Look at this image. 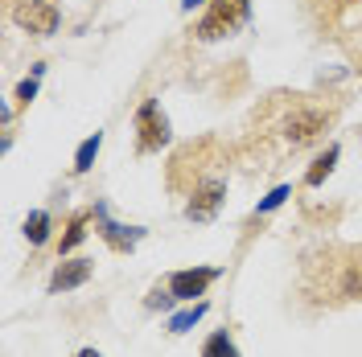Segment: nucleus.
<instances>
[{
	"label": "nucleus",
	"mask_w": 362,
	"mask_h": 357,
	"mask_svg": "<svg viewBox=\"0 0 362 357\" xmlns=\"http://www.w3.org/2000/svg\"><path fill=\"white\" fill-rule=\"evenodd\" d=\"M334 123H338V99L276 90L251 111L243 132V157L255 160V169H280L284 160L317 148Z\"/></svg>",
	"instance_id": "f257e3e1"
},
{
	"label": "nucleus",
	"mask_w": 362,
	"mask_h": 357,
	"mask_svg": "<svg viewBox=\"0 0 362 357\" xmlns=\"http://www.w3.org/2000/svg\"><path fill=\"white\" fill-rule=\"evenodd\" d=\"M300 296L313 304L362 300V246H317L300 259Z\"/></svg>",
	"instance_id": "f03ea898"
},
{
	"label": "nucleus",
	"mask_w": 362,
	"mask_h": 357,
	"mask_svg": "<svg viewBox=\"0 0 362 357\" xmlns=\"http://www.w3.org/2000/svg\"><path fill=\"white\" fill-rule=\"evenodd\" d=\"M223 275V267H189V271H173L165 284L148 291V308H169V304H181V300H198L206 296V288Z\"/></svg>",
	"instance_id": "7ed1b4c3"
},
{
	"label": "nucleus",
	"mask_w": 362,
	"mask_h": 357,
	"mask_svg": "<svg viewBox=\"0 0 362 357\" xmlns=\"http://www.w3.org/2000/svg\"><path fill=\"white\" fill-rule=\"evenodd\" d=\"M251 17V0H210V8L202 13V21L194 25L198 42H223L230 33H239Z\"/></svg>",
	"instance_id": "20e7f679"
},
{
	"label": "nucleus",
	"mask_w": 362,
	"mask_h": 357,
	"mask_svg": "<svg viewBox=\"0 0 362 357\" xmlns=\"http://www.w3.org/2000/svg\"><path fill=\"white\" fill-rule=\"evenodd\" d=\"M8 17L21 29H29L33 37H49L62 25V13L54 0H8Z\"/></svg>",
	"instance_id": "39448f33"
},
{
	"label": "nucleus",
	"mask_w": 362,
	"mask_h": 357,
	"mask_svg": "<svg viewBox=\"0 0 362 357\" xmlns=\"http://www.w3.org/2000/svg\"><path fill=\"white\" fill-rule=\"evenodd\" d=\"M165 144H169V119L157 99H144L136 111V152L148 157V152H160Z\"/></svg>",
	"instance_id": "423d86ee"
},
{
	"label": "nucleus",
	"mask_w": 362,
	"mask_h": 357,
	"mask_svg": "<svg viewBox=\"0 0 362 357\" xmlns=\"http://www.w3.org/2000/svg\"><path fill=\"white\" fill-rule=\"evenodd\" d=\"M362 0H305V13H309V21L321 29V37L329 33V37H338L346 21H350V13H358Z\"/></svg>",
	"instance_id": "0eeeda50"
},
{
	"label": "nucleus",
	"mask_w": 362,
	"mask_h": 357,
	"mask_svg": "<svg viewBox=\"0 0 362 357\" xmlns=\"http://www.w3.org/2000/svg\"><path fill=\"white\" fill-rule=\"evenodd\" d=\"M223 201H226V181L223 177L206 181V185H198V189L189 193V201H185V218H189V222H210V218L223 210Z\"/></svg>",
	"instance_id": "6e6552de"
},
{
	"label": "nucleus",
	"mask_w": 362,
	"mask_h": 357,
	"mask_svg": "<svg viewBox=\"0 0 362 357\" xmlns=\"http://www.w3.org/2000/svg\"><path fill=\"white\" fill-rule=\"evenodd\" d=\"M95 214H99V238L112 246V250H119V255H128V250H132L140 238H144V230H140V226H119V222H112V218L103 214V205H99Z\"/></svg>",
	"instance_id": "1a4fd4ad"
},
{
	"label": "nucleus",
	"mask_w": 362,
	"mask_h": 357,
	"mask_svg": "<svg viewBox=\"0 0 362 357\" xmlns=\"http://www.w3.org/2000/svg\"><path fill=\"white\" fill-rule=\"evenodd\" d=\"M90 271H95L90 259H66V263H58V271L49 275V296L70 291V288H83V284L90 279Z\"/></svg>",
	"instance_id": "9d476101"
},
{
	"label": "nucleus",
	"mask_w": 362,
	"mask_h": 357,
	"mask_svg": "<svg viewBox=\"0 0 362 357\" xmlns=\"http://www.w3.org/2000/svg\"><path fill=\"white\" fill-rule=\"evenodd\" d=\"M95 218H99V214H90V210H78V214H74V218L66 222V234H62V243H58V255H66V250H74V246L83 243V238H87V226L95 222Z\"/></svg>",
	"instance_id": "9b49d317"
},
{
	"label": "nucleus",
	"mask_w": 362,
	"mask_h": 357,
	"mask_svg": "<svg viewBox=\"0 0 362 357\" xmlns=\"http://www.w3.org/2000/svg\"><path fill=\"white\" fill-rule=\"evenodd\" d=\"M338 157H341V148H338V144H329V148H325V152H321V157L313 160V164H309V173H305V185H309V189H317L321 181H325L329 173H334Z\"/></svg>",
	"instance_id": "f8f14e48"
},
{
	"label": "nucleus",
	"mask_w": 362,
	"mask_h": 357,
	"mask_svg": "<svg viewBox=\"0 0 362 357\" xmlns=\"http://www.w3.org/2000/svg\"><path fill=\"white\" fill-rule=\"evenodd\" d=\"M49 226H54V218H49L45 210H33V214L25 218V238H29L33 246H42L45 238H49Z\"/></svg>",
	"instance_id": "ddd939ff"
},
{
	"label": "nucleus",
	"mask_w": 362,
	"mask_h": 357,
	"mask_svg": "<svg viewBox=\"0 0 362 357\" xmlns=\"http://www.w3.org/2000/svg\"><path fill=\"white\" fill-rule=\"evenodd\" d=\"M99 148H103V132L87 135V140L78 144V152H74V173H87L90 164H95V157H99Z\"/></svg>",
	"instance_id": "4468645a"
},
{
	"label": "nucleus",
	"mask_w": 362,
	"mask_h": 357,
	"mask_svg": "<svg viewBox=\"0 0 362 357\" xmlns=\"http://www.w3.org/2000/svg\"><path fill=\"white\" fill-rule=\"evenodd\" d=\"M202 316H206V300H198L194 308H185V313H177L173 320H169V333H189V329H194Z\"/></svg>",
	"instance_id": "2eb2a0df"
},
{
	"label": "nucleus",
	"mask_w": 362,
	"mask_h": 357,
	"mask_svg": "<svg viewBox=\"0 0 362 357\" xmlns=\"http://www.w3.org/2000/svg\"><path fill=\"white\" fill-rule=\"evenodd\" d=\"M202 357H239V349H235V341L226 333H214V337H206Z\"/></svg>",
	"instance_id": "dca6fc26"
},
{
	"label": "nucleus",
	"mask_w": 362,
	"mask_h": 357,
	"mask_svg": "<svg viewBox=\"0 0 362 357\" xmlns=\"http://www.w3.org/2000/svg\"><path fill=\"white\" fill-rule=\"evenodd\" d=\"M284 198H293V185H276V189H272L268 198H264L259 205H255V218H259V214H272L276 205H284Z\"/></svg>",
	"instance_id": "f3484780"
},
{
	"label": "nucleus",
	"mask_w": 362,
	"mask_h": 357,
	"mask_svg": "<svg viewBox=\"0 0 362 357\" xmlns=\"http://www.w3.org/2000/svg\"><path fill=\"white\" fill-rule=\"evenodd\" d=\"M341 45H346V54H350V62L362 70V25L358 29H350V37H341Z\"/></svg>",
	"instance_id": "a211bd4d"
},
{
	"label": "nucleus",
	"mask_w": 362,
	"mask_h": 357,
	"mask_svg": "<svg viewBox=\"0 0 362 357\" xmlns=\"http://www.w3.org/2000/svg\"><path fill=\"white\" fill-rule=\"evenodd\" d=\"M33 95H37V78H25L21 87H17V107H29Z\"/></svg>",
	"instance_id": "6ab92c4d"
},
{
	"label": "nucleus",
	"mask_w": 362,
	"mask_h": 357,
	"mask_svg": "<svg viewBox=\"0 0 362 357\" xmlns=\"http://www.w3.org/2000/svg\"><path fill=\"white\" fill-rule=\"evenodd\" d=\"M198 4H206V0H181V8L189 13V8H198Z\"/></svg>",
	"instance_id": "aec40b11"
},
{
	"label": "nucleus",
	"mask_w": 362,
	"mask_h": 357,
	"mask_svg": "<svg viewBox=\"0 0 362 357\" xmlns=\"http://www.w3.org/2000/svg\"><path fill=\"white\" fill-rule=\"evenodd\" d=\"M78 357H103V353H99V349H83Z\"/></svg>",
	"instance_id": "412c9836"
}]
</instances>
